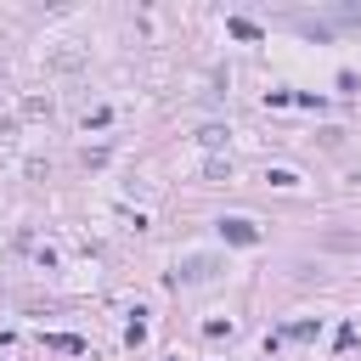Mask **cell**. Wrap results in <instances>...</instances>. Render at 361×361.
Segmentation results:
<instances>
[{"label": "cell", "instance_id": "cell-1", "mask_svg": "<svg viewBox=\"0 0 361 361\" xmlns=\"http://www.w3.org/2000/svg\"><path fill=\"white\" fill-rule=\"evenodd\" d=\"M220 271H226V265H220L214 254H186V259L169 271V282H175V288H197V282H214Z\"/></svg>", "mask_w": 361, "mask_h": 361}, {"label": "cell", "instance_id": "cell-2", "mask_svg": "<svg viewBox=\"0 0 361 361\" xmlns=\"http://www.w3.org/2000/svg\"><path fill=\"white\" fill-rule=\"evenodd\" d=\"M220 237H226V243H237V248H254V243H259V226H254V220H243V214H226V220H220Z\"/></svg>", "mask_w": 361, "mask_h": 361}, {"label": "cell", "instance_id": "cell-3", "mask_svg": "<svg viewBox=\"0 0 361 361\" xmlns=\"http://www.w3.org/2000/svg\"><path fill=\"white\" fill-rule=\"evenodd\" d=\"M45 344L51 350H68V355H85V338H73V333H45Z\"/></svg>", "mask_w": 361, "mask_h": 361}, {"label": "cell", "instance_id": "cell-4", "mask_svg": "<svg viewBox=\"0 0 361 361\" xmlns=\"http://www.w3.org/2000/svg\"><path fill=\"white\" fill-rule=\"evenodd\" d=\"M226 34H237V39H259V23H248V17H226Z\"/></svg>", "mask_w": 361, "mask_h": 361}, {"label": "cell", "instance_id": "cell-5", "mask_svg": "<svg viewBox=\"0 0 361 361\" xmlns=\"http://www.w3.org/2000/svg\"><path fill=\"white\" fill-rule=\"evenodd\" d=\"M265 180H271V186H299V169H288V164H276V169H265Z\"/></svg>", "mask_w": 361, "mask_h": 361}, {"label": "cell", "instance_id": "cell-6", "mask_svg": "<svg viewBox=\"0 0 361 361\" xmlns=\"http://www.w3.org/2000/svg\"><path fill=\"white\" fill-rule=\"evenodd\" d=\"M203 175H209V180H231V158H209Z\"/></svg>", "mask_w": 361, "mask_h": 361}, {"label": "cell", "instance_id": "cell-7", "mask_svg": "<svg viewBox=\"0 0 361 361\" xmlns=\"http://www.w3.org/2000/svg\"><path fill=\"white\" fill-rule=\"evenodd\" d=\"M124 344H147V322H141V310H135V322L124 327Z\"/></svg>", "mask_w": 361, "mask_h": 361}, {"label": "cell", "instance_id": "cell-8", "mask_svg": "<svg viewBox=\"0 0 361 361\" xmlns=\"http://www.w3.org/2000/svg\"><path fill=\"white\" fill-rule=\"evenodd\" d=\"M197 141H203V147H220V141H226V130H220V124H209V130H197Z\"/></svg>", "mask_w": 361, "mask_h": 361}, {"label": "cell", "instance_id": "cell-9", "mask_svg": "<svg viewBox=\"0 0 361 361\" xmlns=\"http://www.w3.org/2000/svg\"><path fill=\"white\" fill-rule=\"evenodd\" d=\"M203 333H209V338H231V322H220V316H214V322H203Z\"/></svg>", "mask_w": 361, "mask_h": 361}, {"label": "cell", "instance_id": "cell-10", "mask_svg": "<svg viewBox=\"0 0 361 361\" xmlns=\"http://www.w3.org/2000/svg\"><path fill=\"white\" fill-rule=\"evenodd\" d=\"M333 17H338V23H361V6H338Z\"/></svg>", "mask_w": 361, "mask_h": 361}]
</instances>
